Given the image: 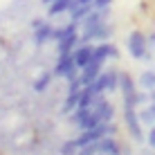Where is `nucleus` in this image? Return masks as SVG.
I'll list each match as a JSON object with an SVG mask.
<instances>
[{"mask_svg": "<svg viewBox=\"0 0 155 155\" xmlns=\"http://www.w3.org/2000/svg\"><path fill=\"white\" fill-rule=\"evenodd\" d=\"M104 12H108V9H94V12H90V14L81 20L83 34H90V31H94L101 23H104Z\"/></svg>", "mask_w": 155, "mask_h": 155, "instance_id": "nucleus-7", "label": "nucleus"}, {"mask_svg": "<svg viewBox=\"0 0 155 155\" xmlns=\"http://www.w3.org/2000/svg\"><path fill=\"white\" fill-rule=\"evenodd\" d=\"M140 83H142V88H146V90H155V72H142V79H140Z\"/></svg>", "mask_w": 155, "mask_h": 155, "instance_id": "nucleus-16", "label": "nucleus"}, {"mask_svg": "<svg viewBox=\"0 0 155 155\" xmlns=\"http://www.w3.org/2000/svg\"><path fill=\"white\" fill-rule=\"evenodd\" d=\"M52 77H54V72H45V74H43V79H38V81L34 83V90H36V92H43V90L47 88V83L52 81Z\"/></svg>", "mask_w": 155, "mask_h": 155, "instance_id": "nucleus-18", "label": "nucleus"}, {"mask_svg": "<svg viewBox=\"0 0 155 155\" xmlns=\"http://www.w3.org/2000/svg\"><path fill=\"white\" fill-rule=\"evenodd\" d=\"M99 151L106 153V155H117L119 153V146H117V142L113 137H104V140H99Z\"/></svg>", "mask_w": 155, "mask_h": 155, "instance_id": "nucleus-13", "label": "nucleus"}, {"mask_svg": "<svg viewBox=\"0 0 155 155\" xmlns=\"http://www.w3.org/2000/svg\"><path fill=\"white\" fill-rule=\"evenodd\" d=\"M113 56H117V47H113L110 43H101V45H97V47H94V54H92L94 61H101V63H104L106 58H113Z\"/></svg>", "mask_w": 155, "mask_h": 155, "instance_id": "nucleus-9", "label": "nucleus"}, {"mask_svg": "<svg viewBox=\"0 0 155 155\" xmlns=\"http://www.w3.org/2000/svg\"><path fill=\"white\" fill-rule=\"evenodd\" d=\"M146 43H148L151 47H155V34H151V36H148V38H146Z\"/></svg>", "mask_w": 155, "mask_h": 155, "instance_id": "nucleus-22", "label": "nucleus"}, {"mask_svg": "<svg viewBox=\"0 0 155 155\" xmlns=\"http://www.w3.org/2000/svg\"><path fill=\"white\" fill-rule=\"evenodd\" d=\"M92 54H94V47L88 45V43H83L81 47H77V50H74V63H77V68H85L92 61Z\"/></svg>", "mask_w": 155, "mask_h": 155, "instance_id": "nucleus-8", "label": "nucleus"}, {"mask_svg": "<svg viewBox=\"0 0 155 155\" xmlns=\"http://www.w3.org/2000/svg\"><path fill=\"white\" fill-rule=\"evenodd\" d=\"M79 99H81V90H74V92L68 94L65 104H63V113H70V110H77L79 106Z\"/></svg>", "mask_w": 155, "mask_h": 155, "instance_id": "nucleus-15", "label": "nucleus"}, {"mask_svg": "<svg viewBox=\"0 0 155 155\" xmlns=\"http://www.w3.org/2000/svg\"><path fill=\"white\" fill-rule=\"evenodd\" d=\"M77 5H79V0H54V2L50 5V16H56V14H63V12H72Z\"/></svg>", "mask_w": 155, "mask_h": 155, "instance_id": "nucleus-10", "label": "nucleus"}, {"mask_svg": "<svg viewBox=\"0 0 155 155\" xmlns=\"http://www.w3.org/2000/svg\"><path fill=\"white\" fill-rule=\"evenodd\" d=\"M101 68H104V63H101V61H94V58H92V61H90L85 68H81L83 72L79 74V81H81V85H90V83H92L94 79L101 74Z\"/></svg>", "mask_w": 155, "mask_h": 155, "instance_id": "nucleus-6", "label": "nucleus"}, {"mask_svg": "<svg viewBox=\"0 0 155 155\" xmlns=\"http://www.w3.org/2000/svg\"><path fill=\"white\" fill-rule=\"evenodd\" d=\"M148 144H151V146L155 148V126L151 128V133H148Z\"/></svg>", "mask_w": 155, "mask_h": 155, "instance_id": "nucleus-21", "label": "nucleus"}, {"mask_svg": "<svg viewBox=\"0 0 155 155\" xmlns=\"http://www.w3.org/2000/svg\"><path fill=\"white\" fill-rule=\"evenodd\" d=\"M124 119H126V126H128V133L133 135V140L142 142V121L137 117V110L135 106H124Z\"/></svg>", "mask_w": 155, "mask_h": 155, "instance_id": "nucleus-4", "label": "nucleus"}, {"mask_svg": "<svg viewBox=\"0 0 155 155\" xmlns=\"http://www.w3.org/2000/svg\"><path fill=\"white\" fill-rule=\"evenodd\" d=\"M43 2H47V5H52V2H54V0H43Z\"/></svg>", "mask_w": 155, "mask_h": 155, "instance_id": "nucleus-24", "label": "nucleus"}, {"mask_svg": "<svg viewBox=\"0 0 155 155\" xmlns=\"http://www.w3.org/2000/svg\"><path fill=\"white\" fill-rule=\"evenodd\" d=\"M54 77H65L68 81L79 79L77 63H74V52H65V54L58 56V63H56V68H54Z\"/></svg>", "mask_w": 155, "mask_h": 155, "instance_id": "nucleus-2", "label": "nucleus"}, {"mask_svg": "<svg viewBox=\"0 0 155 155\" xmlns=\"http://www.w3.org/2000/svg\"><path fill=\"white\" fill-rule=\"evenodd\" d=\"M117 155H119V153H117Z\"/></svg>", "mask_w": 155, "mask_h": 155, "instance_id": "nucleus-26", "label": "nucleus"}, {"mask_svg": "<svg viewBox=\"0 0 155 155\" xmlns=\"http://www.w3.org/2000/svg\"><path fill=\"white\" fill-rule=\"evenodd\" d=\"M119 90H121V97H124V106H135L137 108V104H142L146 99L144 94L135 92V83H133V79L126 72L119 74Z\"/></svg>", "mask_w": 155, "mask_h": 155, "instance_id": "nucleus-1", "label": "nucleus"}, {"mask_svg": "<svg viewBox=\"0 0 155 155\" xmlns=\"http://www.w3.org/2000/svg\"><path fill=\"white\" fill-rule=\"evenodd\" d=\"M52 31H54V27L52 25H38L36 27V34H34V38H36V45H43L45 41H50L52 38Z\"/></svg>", "mask_w": 155, "mask_h": 155, "instance_id": "nucleus-12", "label": "nucleus"}, {"mask_svg": "<svg viewBox=\"0 0 155 155\" xmlns=\"http://www.w3.org/2000/svg\"><path fill=\"white\" fill-rule=\"evenodd\" d=\"M117 88H119V72L108 70V92H115Z\"/></svg>", "mask_w": 155, "mask_h": 155, "instance_id": "nucleus-17", "label": "nucleus"}, {"mask_svg": "<svg viewBox=\"0 0 155 155\" xmlns=\"http://www.w3.org/2000/svg\"><path fill=\"white\" fill-rule=\"evenodd\" d=\"M94 0H79V5H92Z\"/></svg>", "mask_w": 155, "mask_h": 155, "instance_id": "nucleus-23", "label": "nucleus"}, {"mask_svg": "<svg viewBox=\"0 0 155 155\" xmlns=\"http://www.w3.org/2000/svg\"><path fill=\"white\" fill-rule=\"evenodd\" d=\"M90 12H92V5H77V7L70 12L72 14V23H81Z\"/></svg>", "mask_w": 155, "mask_h": 155, "instance_id": "nucleus-14", "label": "nucleus"}, {"mask_svg": "<svg viewBox=\"0 0 155 155\" xmlns=\"http://www.w3.org/2000/svg\"><path fill=\"white\" fill-rule=\"evenodd\" d=\"M128 52H130L133 58H146L148 56V43H146V36L142 31H133L128 36Z\"/></svg>", "mask_w": 155, "mask_h": 155, "instance_id": "nucleus-3", "label": "nucleus"}, {"mask_svg": "<svg viewBox=\"0 0 155 155\" xmlns=\"http://www.w3.org/2000/svg\"><path fill=\"white\" fill-rule=\"evenodd\" d=\"M77 25L79 23H70V25H65V36H63L61 41H58V54H65V52H74V47H77V43L81 36L77 34Z\"/></svg>", "mask_w": 155, "mask_h": 155, "instance_id": "nucleus-5", "label": "nucleus"}, {"mask_svg": "<svg viewBox=\"0 0 155 155\" xmlns=\"http://www.w3.org/2000/svg\"><path fill=\"white\" fill-rule=\"evenodd\" d=\"M153 99H155V90H153Z\"/></svg>", "mask_w": 155, "mask_h": 155, "instance_id": "nucleus-25", "label": "nucleus"}, {"mask_svg": "<svg viewBox=\"0 0 155 155\" xmlns=\"http://www.w3.org/2000/svg\"><path fill=\"white\" fill-rule=\"evenodd\" d=\"M90 90H92L94 97H97V94H104L106 90H108V72H101L99 77L90 83Z\"/></svg>", "mask_w": 155, "mask_h": 155, "instance_id": "nucleus-11", "label": "nucleus"}, {"mask_svg": "<svg viewBox=\"0 0 155 155\" xmlns=\"http://www.w3.org/2000/svg\"><path fill=\"white\" fill-rule=\"evenodd\" d=\"M110 2H113V0H94L92 7H94V9H108Z\"/></svg>", "mask_w": 155, "mask_h": 155, "instance_id": "nucleus-19", "label": "nucleus"}, {"mask_svg": "<svg viewBox=\"0 0 155 155\" xmlns=\"http://www.w3.org/2000/svg\"><path fill=\"white\" fill-rule=\"evenodd\" d=\"M74 151H77V146H74V144H72V142H68V144H65V146H63V148H61V153H63V155H72Z\"/></svg>", "mask_w": 155, "mask_h": 155, "instance_id": "nucleus-20", "label": "nucleus"}]
</instances>
